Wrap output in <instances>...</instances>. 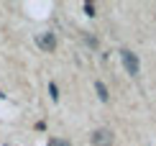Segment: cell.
I'll return each instance as SVG.
<instances>
[{
    "mask_svg": "<svg viewBox=\"0 0 156 146\" xmlns=\"http://www.w3.org/2000/svg\"><path fill=\"white\" fill-rule=\"evenodd\" d=\"M84 13L87 16H95V3H84Z\"/></svg>",
    "mask_w": 156,
    "mask_h": 146,
    "instance_id": "obj_6",
    "label": "cell"
},
{
    "mask_svg": "<svg viewBox=\"0 0 156 146\" xmlns=\"http://www.w3.org/2000/svg\"><path fill=\"white\" fill-rule=\"evenodd\" d=\"M92 144L95 146H113V131H108V128L95 131L92 133Z\"/></svg>",
    "mask_w": 156,
    "mask_h": 146,
    "instance_id": "obj_3",
    "label": "cell"
},
{
    "mask_svg": "<svg viewBox=\"0 0 156 146\" xmlns=\"http://www.w3.org/2000/svg\"><path fill=\"white\" fill-rule=\"evenodd\" d=\"M95 90H97V97H100L102 103H108V100H110V95H108V87H105L102 82H95Z\"/></svg>",
    "mask_w": 156,
    "mask_h": 146,
    "instance_id": "obj_4",
    "label": "cell"
},
{
    "mask_svg": "<svg viewBox=\"0 0 156 146\" xmlns=\"http://www.w3.org/2000/svg\"><path fill=\"white\" fill-rule=\"evenodd\" d=\"M120 59H123V67H126V72H128L131 77H136V75H138L141 64H138V57H136L131 49H123V51H120Z\"/></svg>",
    "mask_w": 156,
    "mask_h": 146,
    "instance_id": "obj_1",
    "label": "cell"
},
{
    "mask_svg": "<svg viewBox=\"0 0 156 146\" xmlns=\"http://www.w3.org/2000/svg\"><path fill=\"white\" fill-rule=\"evenodd\" d=\"M46 146H72L69 141H64V138H49V144Z\"/></svg>",
    "mask_w": 156,
    "mask_h": 146,
    "instance_id": "obj_5",
    "label": "cell"
},
{
    "mask_svg": "<svg viewBox=\"0 0 156 146\" xmlns=\"http://www.w3.org/2000/svg\"><path fill=\"white\" fill-rule=\"evenodd\" d=\"M36 41H38V46H41L44 51H54V49H56V36L51 34V31H44V34H38V36H36Z\"/></svg>",
    "mask_w": 156,
    "mask_h": 146,
    "instance_id": "obj_2",
    "label": "cell"
},
{
    "mask_svg": "<svg viewBox=\"0 0 156 146\" xmlns=\"http://www.w3.org/2000/svg\"><path fill=\"white\" fill-rule=\"evenodd\" d=\"M49 92H51V97H54V100H59V95H56V85H54V82L49 85Z\"/></svg>",
    "mask_w": 156,
    "mask_h": 146,
    "instance_id": "obj_7",
    "label": "cell"
}]
</instances>
